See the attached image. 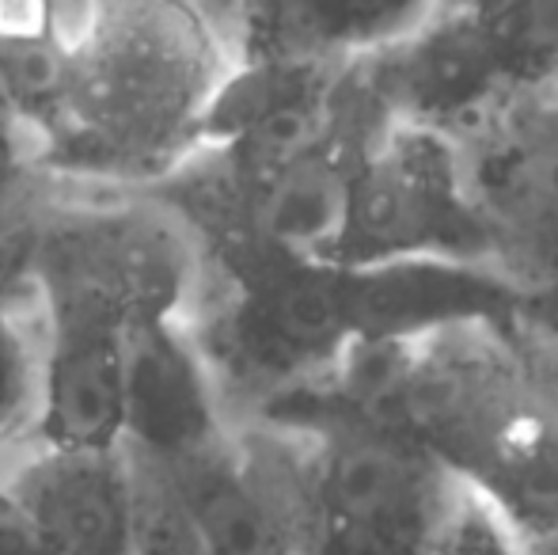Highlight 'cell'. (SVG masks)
<instances>
[{
    "instance_id": "cell-1",
    "label": "cell",
    "mask_w": 558,
    "mask_h": 555,
    "mask_svg": "<svg viewBox=\"0 0 558 555\" xmlns=\"http://www.w3.org/2000/svg\"><path fill=\"white\" fill-rule=\"evenodd\" d=\"M281 411H338L388 426L483 498L521 541L558 529V358L517 324H456L350 342Z\"/></svg>"
},
{
    "instance_id": "cell-2",
    "label": "cell",
    "mask_w": 558,
    "mask_h": 555,
    "mask_svg": "<svg viewBox=\"0 0 558 555\" xmlns=\"http://www.w3.org/2000/svg\"><path fill=\"white\" fill-rule=\"evenodd\" d=\"M232 43L194 0H84L61 111L43 141L50 176L153 183L198 137Z\"/></svg>"
},
{
    "instance_id": "cell-3",
    "label": "cell",
    "mask_w": 558,
    "mask_h": 555,
    "mask_svg": "<svg viewBox=\"0 0 558 555\" xmlns=\"http://www.w3.org/2000/svg\"><path fill=\"white\" fill-rule=\"evenodd\" d=\"M206 275L194 232L145 186L53 176L50 198L27 229L23 278L46 319H84L118 331L156 319L186 324Z\"/></svg>"
},
{
    "instance_id": "cell-4",
    "label": "cell",
    "mask_w": 558,
    "mask_h": 555,
    "mask_svg": "<svg viewBox=\"0 0 558 555\" xmlns=\"http://www.w3.org/2000/svg\"><path fill=\"white\" fill-rule=\"evenodd\" d=\"M308 437L312 510L301 555H437L460 483L403 434L338 411H281Z\"/></svg>"
},
{
    "instance_id": "cell-5",
    "label": "cell",
    "mask_w": 558,
    "mask_h": 555,
    "mask_svg": "<svg viewBox=\"0 0 558 555\" xmlns=\"http://www.w3.org/2000/svg\"><path fill=\"white\" fill-rule=\"evenodd\" d=\"M403 260L490 263V240L463 183L460 148L437 130L384 122L353 171L335 267Z\"/></svg>"
},
{
    "instance_id": "cell-6",
    "label": "cell",
    "mask_w": 558,
    "mask_h": 555,
    "mask_svg": "<svg viewBox=\"0 0 558 555\" xmlns=\"http://www.w3.org/2000/svg\"><path fill=\"white\" fill-rule=\"evenodd\" d=\"M153 468L168 480L202 555L304 552L312 453L308 437L296 430L232 422V430L206 453L183 464Z\"/></svg>"
},
{
    "instance_id": "cell-7",
    "label": "cell",
    "mask_w": 558,
    "mask_h": 555,
    "mask_svg": "<svg viewBox=\"0 0 558 555\" xmlns=\"http://www.w3.org/2000/svg\"><path fill=\"white\" fill-rule=\"evenodd\" d=\"M456 148L494 267L524 293L558 281V88L509 96Z\"/></svg>"
},
{
    "instance_id": "cell-8",
    "label": "cell",
    "mask_w": 558,
    "mask_h": 555,
    "mask_svg": "<svg viewBox=\"0 0 558 555\" xmlns=\"http://www.w3.org/2000/svg\"><path fill=\"white\" fill-rule=\"evenodd\" d=\"M368 92L388 122L463 137L521 92L486 35L475 8L441 0L426 23L361 61Z\"/></svg>"
},
{
    "instance_id": "cell-9",
    "label": "cell",
    "mask_w": 558,
    "mask_h": 555,
    "mask_svg": "<svg viewBox=\"0 0 558 555\" xmlns=\"http://www.w3.org/2000/svg\"><path fill=\"white\" fill-rule=\"evenodd\" d=\"M0 487L58 555H137V475L125 445H27L0 468Z\"/></svg>"
},
{
    "instance_id": "cell-10",
    "label": "cell",
    "mask_w": 558,
    "mask_h": 555,
    "mask_svg": "<svg viewBox=\"0 0 558 555\" xmlns=\"http://www.w3.org/2000/svg\"><path fill=\"white\" fill-rule=\"evenodd\" d=\"M232 430L191 327L141 324L125 335L122 445L148 464H183Z\"/></svg>"
},
{
    "instance_id": "cell-11",
    "label": "cell",
    "mask_w": 558,
    "mask_h": 555,
    "mask_svg": "<svg viewBox=\"0 0 558 555\" xmlns=\"http://www.w3.org/2000/svg\"><path fill=\"white\" fill-rule=\"evenodd\" d=\"M353 342L426 335L456 324H517L524 289L490 263L403 260L342 267Z\"/></svg>"
},
{
    "instance_id": "cell-12",
    "label": "cell",
    "mask_w": 558,
    "mask_h": 555,
    "mask_svg": "<svg viewBox=\"0 0 558 555\" xmlns=\"http://www.w3.org/2000/svg\"><path fill=\"white\" fill-rule=\"evenodd\" d=\"M441 0H240L232 15L235 61L353 65L411 35Z\"/></svg>"
},
{
    "instance_id": "cell-13",
    "label": "cell",
    "mask_w": 558,
    "mask_h": 555,
    "mask_svg": "<svg viewBox=\"0 0 558 555\" xmlns=\"http://www.w3.org/2000/svg\"><path fill=\"white\" fill-rule=\"evenodd\" d=\"M125 335L107 324L46 319L43 381L31 445L118 449L125 408Z\"/></svg>"
},
{
    "instance_id": "cell-14",
    "label": "cell",
    "mask_w": 558,
    "mask_h": 555,
    "mask_svg": "<svg viewBox=\"0 0 558 555\" xmlns=\"http://www.w3.org/2000/svg\"><path fill=\"white\" fill-rule=\"evenodd\" d=\"M84 0H0V92L12 119L38 141L61 111Z\"/></svg>"
},
{
    "instance_id": "cell-15",
    "label": "cell",
    "mask_w": 558,
    "mask_h": 555,
    "mask_svg": "<svg viewBox=\"0 0 558 555\" xmlns=\"http://www.w3.org/2000/svg\"><path fill=\"white\" fill-rule=\"evenodd\" d=\"M46 312L27 278H0V468L35 434Z\"/></svg>"
},
{
    "instance_id": "cell-16",
    "label": "cell",
    "mask_w": 558,
    "mask_h": 555,
    "mask_svg": "<svg viewBox=\"0 0 558 555\" xmlns=\"http://www.w3.org/2000/svg\"><path fill=\"white\" fill-rule=\"evenodd\" d=\"M509 84L517 92L558 88V0H475Z\"/></svg>"
},
{
    "instance_id": "cell-17",
    "label": "cell",
    "mask_w": 558,
    "mask_h": 555,
    "mask_svg": "<svg viewBox=\"0 0 558 555\" xmlns=\"http://www.w3.org/2000/svg\"><path fill=\"white\" fill-rule=\"evenodd\" d=\"M53 191L38 141L20 122H0V244L31 229Z\"/></svg>"
},
{
    "instance_id": "cell-18",
    "label": "cell",
    "mask_w": 558,
    "mask_h": 555,
    "mask_svg": "<svg viewBox=\"0 0 558 555\" xmlns=\"http://www.w3.org/2000/svg\"><path fill=\"white\" fill-rule=\"evenodd\" d=\"M130 460L137 475V555H202L168 480L133 453Z\"/></svg>"
},
{
    "instance_id": "cell-19",
    "label": "cell",
    "mask_w": 558,
    "mask_h": 555,
    "mask_svg": "<svg viewBox=\"0 0 558 555\" xmlns=\"http://www.w3.org/2000/svg\"><path fill=\"white\" fill-rule=\"evenodd\" d=\"M437 555H524L521 536L471 491H456Z\"/></svg>"
},
{
    "instance_id": "cell-20",
    "label": "cell",
    "mask_w": 558,
    "mask_h": 555,
    "mask_svg": "<svg viewBox=\"0 0 558 555\" xmlns=\"http://www.w3.org/2000/svg\"><path fill=\"white\" fill-rule=\"evenodd\" d=\"M0 555H58L4 487H0Z\"/></svg>"
},
{
    "instance_id": "cell-21",
    "label": "cell",
    "mask_w": 558,
    "mask_h": 555,
    "mask_svg": "<svg viewBox=\"0 0 558 555\" xmlns=\"http://www.w3.org/2000/svg\"><path fill=\"white\" fill-rule=\"evenodd\" d=\"M517 327H521L529 339H536L539 347L558 354V281L524 293L521 312H517Z\"/></svg>"
},
{
    "instance_id": "cell-22",
    "label": "cell",
    "mask_w": 558,
    "mask_h": 555,
    "mask_svg": "<svg viewBox=\"0 0 558 555\" xmlns=\"http://www.w3.org/2000/svg\"><path fill=\"white\" fill-rule=\"evenodd\" d=\"M194 4H198L202 12H206L209 20L225 31V35L232 31V15H235V4H240V0H194Z\"/></svg>"
},
{
    "instance_id": "cell-23",
    "label": "cell",
    "mask_w": 558,
    "mask_h": 555,
    "mask_svg": "<svg viewBox=\"0 0 558 555\" xmlns=\"http://www.w3.org/2000/svg\"><path fill=\"white\" fill-rule=\"evenodd\" d=\"M521 548L524 555H558V529L544 536H532V541H521Z\"/></svg>"
},
{
    "instance_id": "cell-24",
    "label": "cell",
    "mask_w": 558,
    "mask_h": 555,
    "mask_svg": "<svg viewBox=\"0 0 558 555\" xmlns=\"http://www.w3.org/2000/svg\"><path fill=\"white\" fill-rule=\"evenodd\" d=\"M0 122H15L12 111H8V104H4V92H0Z\"/></svg>"
}]
</instances>
